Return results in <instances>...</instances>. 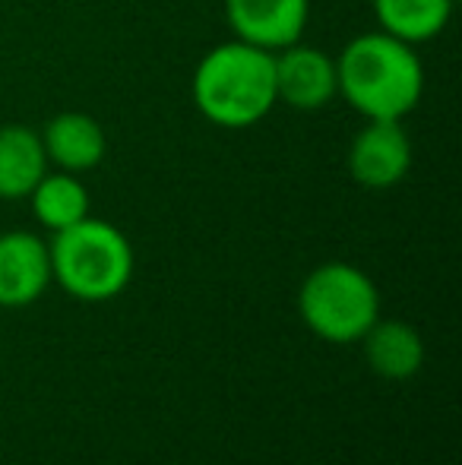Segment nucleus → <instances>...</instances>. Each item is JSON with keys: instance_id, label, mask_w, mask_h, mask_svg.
Here are the masks:
<instances>
[{"instance_id": "nucleus-10", "label": "nucleus", "mask_w": 462, "mask_h": 465, "mask_svg": "<svg viewBox=\"0 0 462 465\" xmlns=\"http://www.w3.org/2000/svg\"><path fill=\"white\" fill-rule=\"evenodd\" d=\"M48 172L42 136L25 124L0 127V200H23Z\"/></svg>"}, {"instance_id": "nucleus-8", "label": "nucleus", "mask_w": 462, "mask_h": 465, "mask_svg": "<svg viewBox=\"0 0 462 465\" xmlns=\"http://www.w3.org/2000/svg\"><path fill=\"white\" fill-rule=\"evenodd\" d=\"M51 282V253L32 232L0 234V307H25Z\"/></svg>"}, {"instance_id": "nucleus-12", "label": "nucleus", "mask_w": 462, "mask_h": 465, "mask_svg": "<svg viewBox=\"0 0 462 465\" xmlns=\"http://www.w3.org/2000/svg\"><path fill=\"white\" fill-rule=\"evenodd\" d=\"M453 0H374L377 25L408 45L437 38L447 29Z\"/></svg>"}, {"instance_id": "nucleus-6", "label": "nucleus", "mask_w": 462, "mask_h": 465, "mask_svg": "<svg viewBox=\"0 0 462 465\" xmlns=\"http://www.w3.org/2000/svg\"><path fill=\"white\" fill-rule=\"evenodd\" d=\"M276 102L295 111H320L339 95L336 57L310 45H289L276 51Z\"/></svg>"}, {"instance_id": "nucleus-3", "label": "nucleus", "mask_w": 462, "mask_h": 465, "mask_svg": "<svg viewBox=\"0 0 462 465\" xmlns=\"http://www.w3.org/2000/svg\"><path fill=\"white\" fill-rule=\"evenodd\" d=\"M48 253L51 276L80 301L114 298L133 276L130 241L114 225L89 215L64 232H54Z\"/></svg>"}, {"instance_id": "nucleus-13", "label": "nucleus", "mask_w": 462, "mask_h": 465, "mask_svg": "<svg viewBox=\"0 0 462 465\" xmlns=\"http://www.w3.org/2000/svg\"><path fill=\"white\" fill-rule=\"evenodd\" d=\"M29 200L35 209V219L51 232H64L89 215V190L70 172H44Z\"/></svg>"}, {"instance_id": "nucleus-7", "label": "nucleus", "mask_w": 462, "mask_h": 465, "mask_svg": "<svg viewBox=\"0 0 462 465\" xmlns=\"http://www.w3.org/2000/svg\"><path fill=\"white\" fill-rule=\"evenodd\" d=\"M308 16L310 0H225V19L234 38L272 54L301 42Z\"/></svg>"}, {"instance_id": "nucleus-2", "label": "nucleus", "mask_w": 462, "mask_h": 465, "mask_svg": "<svg viewBox=\"0 0 462 465\" xmlns=\"http://www.w3.org/2000/svg\"><path fill=\"white\" fill-rule=\"evenodd\" d=\"M193 104L210 124L244 130L276 108V57L241 38L222 42L193 70Z\"/></svg>"}, {"instance_id": "nucleus-9", "label": "nucleus", "mask_w": 462, "mask_h": 465, "mask_svg": "<svg viewBox=\"0 0 462 465\" xmlns=\"http://www.w3.org/2000/svg\"><path fill=\"white\" fill-rule=\"evenodd\" d=\"M38 136H42L48 165H57V172H93L108 155L105 127L93 114H83V111H61V114L44 124V130Z\"/></svg>"}, {"instance_id": "nucleus-4", "label": "nucleus", "mask_w": 462, "mask_h": 465, "mask_svg": "<svg viewBox=\"0 0 462 465\" xmlns=\"http://www.w3.org/2000/svg\"><path fill=\"white\" fill-rule=\"evenodd\" d=\"M298 307L310 330L329 342H355L380 313L374 282L349 263H327L301 285Z\"/></svg>"}, {"instance_id": "nucleus-11", "label": "nucleus", "mask_w": 462, "mask_h": 465, "mask_svg": "<svg viewBox=\"0 0 462 465\" xmlns=\"http://www.w3.org/2000/svg\"><path fill=\"white\" fill-rule=\"evenodd\" d=\"M368 361L380 377L387 380H408L412 373H418L421 361H425V345L421 336L412 326L399 323V320H377L368 332Z\"/></svg>"}, {"instance_id": "nucleus-1", "label": "nucleus", "mask_w": 462, "mask_h": 465, "mask_svg": "<svg viewBox=\"0 0 462 465\" xmlns=\"http://www.w3.org/2000/svg\"><path fill=\"white\" fill-rule=\"evenodd\" d=\"M339 95L368 121H402L425 93L415 45L389 32H361L336 57Z\"/></svg>"}, {"instance_id": "nucleus-5", "label": "nucleus", "mask_w": 462, "mask_h": 465, "mask_svg": "<svg viewBox=\"0 0 462 465\" xmlns=\"http://www.w3.org/2000/svg\"><path fill=\"white\" fill-rule=\"evenodd\" d=\"M408 168H412V140L402 121H368L349 146V172L361 187H396L408 174Z\"/></svg>"}]
</instances>
